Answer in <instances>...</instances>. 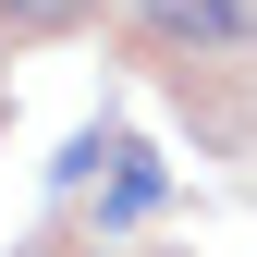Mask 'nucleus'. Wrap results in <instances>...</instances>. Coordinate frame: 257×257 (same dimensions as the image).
<instances>
[{
    "instance_id": "obj_1",
    "label": "nucleus",
    "mask_w": 257,
    "mask_h": 257,
    "mask_svg": "<svg viewBox=\"0 0 257 257\" xmlns=\"http://www.w3.org/2000/svg\"><path fill=\"white\" fill-rule=\"evenodd\" d=\"M135 25L159 49H245L257 37V0H135Z\"/></svg>"
},
{
    "instance_id": "obj_2",
    "label": "nucleus",
    "mask_w": 257,
    "mask_h": 257,
    "mask_svg": "<svg viewBox=\"0 0 257 257\" xmlns=\"http://www.w3.org/2000/svg\"><path fill=\"white\" fill-rule=\"evenodd\" d=\"M86 0H0V37H61Z\"/></svg>"
}]
</instances>
